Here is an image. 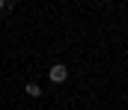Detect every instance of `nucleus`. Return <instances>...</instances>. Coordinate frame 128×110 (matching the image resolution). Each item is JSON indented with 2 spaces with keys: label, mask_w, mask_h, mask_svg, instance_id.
Returning a JSON list of instances; mask_svg holds the SVG:
<instances>
[{
  "label": "nucleus",
  "mask_w": 128,
  "mask_h": 110,
  "mask_svg": "<svg viewBox=\"0 0 128 110\" xmlns=\"http://www.w3.org/2000/svg\"><path fill=\"white\" fill-rule=\"evenodd\" d=\"M3 9H6V3H3V0H0V12H3Z\"/></svg>",
  "instance_id": "obj_3"
},
{
  "label": "nucleus",
  "mask_w": 128,
  "mask_h": 110,
  "mask_svg": "<svg viewBox=\"0 0 128 110\" xmlns=\"http://www.w3.org/2000/svg\"><path fill=\"white\" fill-rule=\"evenodd\" d=\"M48 77H51L54 83H63L66 77H68V69H66L63 63H57V66H51V69H48Z\"/></svg>",
  "instance_id": "obj_1"
},
{
  "label": "nucleus",
  "mask_w": 128,
  "mask_h": 110,
  "mask_svg": "<svg viewBox=\"0 0 128 110\" xmlns=\"http://www.w3.org/2000/svg\"><path fill=\"white\" fill-rule=\"evenodd\" d=\"M27 95H30V98H39V95H42L39 83H27Z\"/></svg>",
  "instance_id": "obj_2"
}]
</instances>
